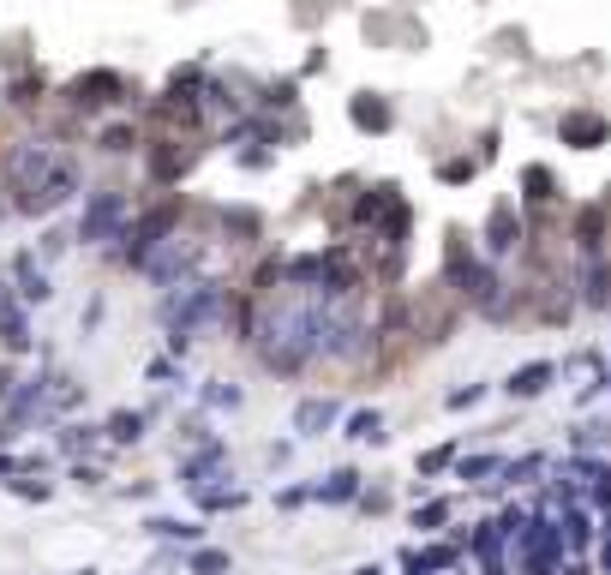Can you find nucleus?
I'll return each mask as SVG.
<instances>
[{"label": "nucleus", "mask_w": 611, "mask_h": 575, "mask_svg": "<svg viewBox=\"0 0 611 575\" xmlns=\"http://www.w3.org/2000/svg\"><path fill=\"white\" fill-rule=\"evenodd\" d=\"M192 408H198V414H240V408H246V384H234V378H204V384L192 390Z\"/></svg>", "instance_id": "27"}, {"label": "nucleus", "mask_w": 611, "mask_h": 575, "mask_svg": "<svg viewBox=\"0 0 611 575\" xmlns=\"http://www.w3.org/2000/svg\"><path fill=\"white\" fill-rule=\"evenodd\" d=\"M354 510H360V516H390V510H396V492H390V486H366V492L354 498Z\"/></svg>", "instance_id": "45"}, {"label": "nucleus", "mask_w": 611, "mask_h": 575, "mask_svg": "<svg viewBox=\"0 0 611 575\" xmlns=\"http://www.w3.org/2000/svg\"><path fill=\"white\" fill-rule=\"evenodd\" d=\"M288 456H294V444H270V450H264L270 468H288Z\"/></svg>", "instance_id": "48"}, {"label": "nucleus", "mask_w": 611, "mask_h": 575, "mask_svg": "<svg viewBox=\"0 0 611 575\" xmlns=\"http://www.w3.org/2000/svg\"><path fill=\"white\" fill-rule=\"evenodd\" d=\"M336 438H348V444H378V450H384V444H390V420H384V408L366 402V408H348V414H342Z\"/></svg>", "instance_id": "25"}, {"label": "nucleus", "mask_w": 611, "mask_h": 575, "mask_svg": "<svg viewBox=\"0 0 611 575\" xmlns=\"http://www.w3.org/2000/svg\"><path fill=\"white\" fill-rule=\"evenodd\" d=\"M102 318H108V288H90V294H84V312H78V336L90 342V336L102 330Z\"/></svg>", "instance_id": "40"}, {"label": "nucleus", "mask_w": 611, "mask_h": 575, "mask_svg": "<svg viewBox=\"0 0 611 575\" xmlns=\"http://www.w3.org/2000/svg\"><path fill=\"white\" fill-rule=\"evenodd\" d=\"M474 174H480V162H474L468 150H462V156H438V180H444V186H468Z\"/></svg>", "instance_id": "41"}, {"label": "nucleus", "mask_w": 611, "mask_h": 575, "mask_svg": "<svg viewBox=\"0 0 611 575\" xmlns=\"http://www.w3.org/2000/svg\"><path fill=\"white\" fill-rule=\"evenodd\" d=\"M570 450L576 456H611V420H582L570 432Z\"/></svg>", "instance_id": "37"}, {"label": "nucleus", "mask_w": 611, "mask_h": 575, "mask_svg": "<svg viewBox=\"0 0 611 575\" xmlns=\"http://www.w3.org/2000/svg\"><path fill=\"white\" fill-rule=\"evenodd\" d=\"M324 66H330V54H324V48H312V54H306V66H300L294 78H312V72H324Z\"/></svg>", "instance_id": "47"}, {"label": "nucleus", "mask_w": 611, "mask_h": 575, "mask_svg": "<svg viewBox=\"0 0 611 575\" xmlns=\"http://www.w3.org/2000/svg\"><path fill=\"white\" fill-rule=\"evenodd\" d=\"M210 258H216V228H210V204H192L186 210V222L144 258V270H138V282L144 288H156V294H168V288H180V282H192V276H204L210 270Z\"/></svg>", "instance_id": "1"}, {"label": "nucleus", "mask_w": 611, "mask_h": 575, "mask_svg": "<svg viewBox=\"0 0 611 575\" xmlns=\"http://www.w3.org/2000/svg\"><path fill=\"white\" fill-rule=\"evenodd\" d=\"M252 108H258V114H300V78H294V72L264 78V84L252 90Z\"/></svg>", "instance_id": "29"}, {"label": "nucleus", "mask_w": 611, "mask_h": 575, "mask_svg": "<svg viewBox=\"0 0 611 575\" xmlns=\"http://www.w3.org/2000/svg\"><path fill=\"white\" fill-rule=\"evenodd\" d=\"M108 444H102V420H60L54 426V456L60 462H90V456H102Z\"/></svg>", "instance_id": "18"}, {"label": "nucleus", "mask_w": 611, "mask_h": 575, "mask_svg": "<svg viewBox=\"0 0 611 575\" xmlns=\"http://www.w3.org/2000/svg\"><path fill=\"white\" fill-rule=\"evenodd\" d=\"M84 396H90V384L84 378H72V372H60L54 366V378H48V432L60 426V420H72L78 408H84Z\"/></svg>", "instance_id": "24"}, {"label": "nucleus", "mask_w": 611, "mask_h": 575, "mask_svg": "<svg viewBox=\"0 0 611 575\" xmlns=\"http://www.w3.org/2000/svg\"><path fill=\"white\" fill-rule=\"evenodd\" d=\"M0 294H6V276H0Z\"/></svg>", "instance_id": "53"}, {"label": "nucleus", "mask_w": 611, "mask_h": 575, "mask_svg": "<svg viewBox=\"0 0 611 575\" xmlns=\"http://www.w3.org/2000/svg\"><path fill=\"white\" fill-rule=\"evenodd\" d=\"M546 468H552V456H546V450H522V456H510V462H504V474H498L486 492H492V498H504V492H534V486L546 480Z\"/></svg>", "instance_id": "21"}, {"label": "nucleus", "mask_w": 611, "mask_h": 575, "mask_svg": "<svg viewBox=\"0 0 611 575\" xmlns=\"http://www.w3.org/2000/svg\"><path fill=\"white\" fill-rule=\"evenodd\" d=\"M570 252L576 258H606L611 252V204L606 198H588V204H576L570 210Z\"/></svg>", "instance_id": "11"}, {"label": "nucleus", "mask_w": 611, "mask_h": 575, "mask_svg": "<svg viewBox=\"0 0 611 575\" xmlns=\"http://www.w3.org/2000/svg\"><path fill=\"white\" fill-rule=\"evenodd\" d=\"M504 462H510V456H504V450H462V456H456V468H450V474H456V480H462V486H474V492H486V486H492V480H498V474H504Z\"/></svg>", "instance_id": "28"}, {"label": "nucleus", "mask_w": 611, "mask_h": 575, "mask_svg": "<svg viewBox=\"0 0 611 575\" xmlns=\"http://www.w3.org/2000/svg\"><path fill=\"white\" fill-rule=\"evenodd\" d=\"M456 456H462V444H456V438L426 444V450L414 456V474H420V480H438V474H450V468H456Z\"/></svg>", "instance_id": "36"}, {"label": "nucleus", "mask_w": 611, "mask_h": 575, "mask_svg": "<svg viewBox=\"0 0 611 575\" xmlns=\"http://www.w3.org/2000/svg\"><path fill=\"white\" fill-rule=\"evenodd\" d=\"M36 372H18L6 408H0V450H18L30 432H48V378H54V354L36 348Z\"/></svg>", "instance_id": "5"}, {"label": "nucleus", "mask_w": 611, "mask_h": 575, "mask_svg": "<svg viewBox=\"0 0 611 575\" xmlns=\"http://www.w3.org/2000/svg\"><path fill=\"white\" fill-rule=\"evenodd\" d=\"M0 276H6V288H12V300H24L30 312L54 300V270H48L30 246H18V252L6 258V270H0Z\"/></svg>", "instance_id": "10"}, {"label": "nucleus", "mask_w": 611, "mask_h": 575, "mask_svg": "<svg viewBox=\"0 0 611 575\" xmlns=\"http://www.w3.org/2000/svg\"><path fill=\"white\" fill-rule=\"evenodd\" d=\"M408 522H414V534H444L450 522H456V498H420L414 510H408Z\"/></svg>", "instance_id": "32"}, {"label": "nucleus", "mask_w": 611, "mask_h": 575, "mask_svg": "<svg viewBox=\"0 0 611 575\" xmlns=\"http://www.w3.org/2000/svg\"><path fill=\"white\" fill-rule=\"evenodd\" d=\"M174 6H198V0H174Z\"/></svg>", "instance_id": "52"}, {"label": "nucleus", "mask_w": 611, "mask_h": 575, "mask_svg": "<svg viewBox=\"0 0 611 575\" xmlns=\"http://www.w3.org/2000/svg\"><path fill=\"white\" fill-rule=\"evenodd\" d=\"M6 492L24 498V504H48V498H54V480H48V474H12Z\"/></svg>", "instance_id": "39"}, {"label": "nucleus", "mask_w": 611, "mask_h": 575, "mask_svg": "<svg viewBox=\"0 0 611 575\" xmlns=\"http://www.w3.org/2000/svg\"><path fill=\"white\" fill-rule=\"evenodd\" d=\"M492 378H468V384H456V390H444V414H474L480 402H492Z\"/></svg>", "instance_id": "35"}, {"label": "nucleus", "mask_w": 611, "mask_h": 575, "mask_svg": "<svg viewBox=\"0 0 611 575\" xmlns=\"http://www.w3.org/2000/svg\"><path fill=\"white\" fill-rule=\"evenodd\" d=\"M66 480H72L78 492H102V486H108V468H102L96 456H90V462H66Z\"/></svg>", "instance_id": "42"}, {"label": "nucleus", "mask_w": 611, "mask_h": 575, "mask_svg": "<svg viewBox=\"0 0 611 575\" xmlns=\"http://www.w3.org/2000/svg\"><path fill=\"white\" fill-rule=\"evenodd\" d=\"M90 150L108 156V162L138 156V150H144V120H138V114H108V120H96V126H90Z\"/></svg>", "instance_id": "14"}, {"label": "nucleus", "mask_w": 611, "mask_h": 575, "mask_svg": "<svg viewBox=\"0 0 611 575\" xmlns=\"http://www.w3.org/2000/svg\"><path fill=\"white\" fill-rule=\"evenodd\" d=\"M12 384H18V360L0 354V408H6V396H12Z\"/></svg>", "instance_id": "46"}, {"label": "nucleus", "mask_w": 611, "mask_h": 575, "mask_svg": "<svg viewBox=\"0 0 611 575\" xmlns=\"http://www.w3.org/2000/svg\"><path fill=\"white\" fill-rule=\"evenodd\" d=\"M312 504V480H288V486H276V510L282 516H294V510H306Z\"/></svg>", "instance_id": "44"}, {"label": "nucleus", "mask_w": 611, "mask_h": 575, "mask_svg": "<svg viewBox=\"0 0 611 575\" xmlns=\"http://www.w3.org/2000/svg\"><path fill=\"white\" fill-rule=\"evenodd\" d=\"M558 144H564V150H576V156L606 150V144H611V120L600 114V108L576 102V108H564V114H558Z\"/></svg>", "instance_id": "12"}, {"label": "nucleus", "mask_w": 611, "mask_h": 575, "mask_svg": "<svg viewBox=\"0 0 611 575\" xmlns=\"http://www.w3.org/2000/svg\"><path fill=\"white\" fill-rule=\"evenodd\" d=\"M0 108L36 126V120H42V114L54 108V78H48L42 66H24V72H6V78H0Z\"/></svg>", "instance_id": "8"}, {"label": "nucleus", "mask_w": 611, "mask_h": 575, "mask_svg": "<svg viewBox=\"0 0 611 575\" xmlns=\"http://www.w3.org/2000/svg\"><path fill=\"white\" fill-rule=\"evenodd\" d=\"M132 204H138V192H126L120 180L84 186V198L72 204V240H78L84 252H108V246L120 240V228L132 222Z\"/></svg>", "instance_id": "3"}, {"label": "nucleus", "mask_w": 611, "mask_h": 575, "mask_svg": "<svg viewBox=\"0 0 611 575\" xmlns=\"http://www.w3.org/2000/svg\"><path fill=\"white\" fill-rule=\"evenodd\" d=\"M360 492H366V474L354 462H342V468H330V474L312 480V504H324V510H354Z\"/></svg>", "instance_id": "19"}, {"label": "nucleus", "mask_w": 611, "mask_h": 575, "mask_svg": "<svg viewBox=\"0 0 611 575\" xmlns=\"http://www.w3.org/2000/svg\"><path fill=\"white\" fill-rule=\"evenodd\" d=\"M144 438H150V414H144V408H108V420H102L108 456H114V450H138Z\"/></svg>", "instance_id": "23"}, {"label": "nucleus", "mask_w": 611, "mask_h": 575, "mask_svg": "<svg viewBox=\"0 0 611 575\" xmlns=\"http://www.w3.org/2000/svg\"><path fill=\"white\" fill-rule=\"evenodd\" d=\"M348 575H390V570H384V564H354Z\"/></svg>", "instance_id": "51"}, {"label": "nucleus", "mask_w": 611, "mask_h": 575, "mask_svg": "<svg viewBox=\"0 0 611 575\" xmlns=\"http://www.w3.org/2000/svg\"><path fill=\"white\" fill-rule=\"evenodd\" d=\"M552 384H558V360H522V366L498 384V390H504L510 402H540Z\"/></svg>", "instance_id": "22"}, {"label": "nucleus", "mask_w": 611, "mask_h": 575, "mask_svg": "<svg viewBox=\"0 0 611 575\" xmlns=\"http://www.w3.org/2000/svg\"><path fill=\"white\" fill-rule=\"evenodd\" d=\"M174 480H180V492H186V498H192V492H204V486H222V480H234L228 438L216 432L210 444H198V450H180V462H174Z\"/></svg>", "instance_id": "9"}, {"label": "nucleus", "mask_w": 611, "mask_h": 575, "mask_svg": "<svg viewBox=\"0 0 611 575\" xmlns=\"http://www.w3.org/2000/svg\"><path fill=\"white\" fill-rule=\"evenodd\" d=\"M12 474H18V450H0V486H6Z\"/></svg>", "instance_id": "49"}, {"label": "nucleus", "mask_w": 611, "mask_h": 575, "mask_svg": "<svg viewBox=\"0 0 611 575\" xmlns=\"http://www.w3.org/2000/svg\"><path fill=\"white\" fill-rule=\"evenodd\" d=\"M78 198H84V156H78V150H60V162L36 180V192L12 204V222H54V216H66Z\"/></svg>", "instance_id": "6"}, {"label": "nucleus", "mask_w": 611, "mask_h": 575, "mask_svg": "<svg viewBox=\"0 0 611 575\" xmlns=\"http://www.w3.org/2000/svg\"><path fill=\"white\" fill-rule=\"evenodd\" d=\"M558 534H564V552H570V558H594V546H600V516L576 498V504L558 510Z\"/></svg>", "instance_id": "20"}, {"label": "nucleus", "mask_w": 611, "mask_h": 575, "mask_svg": "<svg viewBox=\"0 0 611 575\" xmlns=\"http://www.w3.org/2000/svg\"><path fill=\"white\" fill-rule=\"evenodd\" d=\"M144 534L162 540V546H204L210 540L204 516H144Z\"/></svg>", "instance_id": "26"}, {"label": "nucleus", "mask_w": 611, "mask_h": 575, "mask_svg": "<svg viewBox=\"0 0 611 575\" xmlns=\"http://www.w3.org/2000/svg\"><path fill=\"white\" fill-rule=\"evenodd\" d=\"M72 246H78V240H72V222H60V216H54V222H42V228H36V240H30V252H36L48 270H54Z\"/></svg>", "instance_id": "31"}, {"label": "nucleus", "mask_w": 611, "mask_h": 575, "mask_svg": "<svg viewBox=\"0 0 611 575\" xmlns=\"http://www.w3.org/2000/svg\"><path fill=\"white\" fill-rule=\"evenodd\" d=\"M210 438H216V432H210V414L192 408V414L174 420V444H180V450H198V444H210Z\"/></svg>", "instance_id": "38"}, {"label": "nucleus", "mask_w": 611, "mask_h": 575, "mask_svg": "<svg viewBox=\"0 0 611 575\" xmlns=\"http://www.w3.org/2000/svg\"><path fill=\"white\" fill-rule=\"evenodd\" d=\"M348 126H354L360 138H390V132H396V96H384V90H354V96H348Z\"/></svg>", "instance_id": "16"}, {"label": "nucleus", "mask_w": 611, "mask_h": 575, "mask_svg": "<svg viewBox=\"0 0 611 575\" xmlns=\"http://www.w3.org/2000/svg\"><path fill=\"white\" fill-rule=\"evenodd\" d=\"M144 384H150V390H186L192 378H186V360H174V354H150V360H144Z\"/></svg>", "instance_id": "33"}, {"label": "nucleus", "mask_w": 611, "mask_h": 575, "mask_svg": "<svg viewBox=\"0 0 611 575\" xmlns=\"http://www.w3.org/2000/svg\"><path fill=\"white\" fill-rule=\"evenodd\" d=\"M246 504H252V486H234V480L192 492V510H198L204 522H210V516H234V510H246Z\"/></svg>", "instance_id": "30"}, {"label": "nucleus", "mask_w": 611, "mask_h": 575, "mask_svg": "<svg viewBox=\"0 0 611 575\" xmlns=\"http://www.w3.org/2000/svg\"><path fill=\"white\" fill-rule=\"evenodd\" d=\"M342 396H324V390H312V396H300L294 402V414H288V426H294V444H312V438H330L336 426H342Z\"/></svg>", "instance_id": "13"}, {"label": "nucleus", "mask_w": 611, "mask_h": 575, "mask_svg": "<svg viewBox=\"0 0 611 575\" xmlns=\"http://www.w3.org/2000/svg\"><path fill=\"white\" fill-rule=\"evenodd\" d=\"M234 168L264 174V168H276V150H270V144H240V150H234Z\"/></svg>", "instance_id": "43"}, {"label": "nucleus", "mask_w": 611, "mask_h": 575, "mask_svg": "<svg viewBox=\"0 0 611 575\" xmlns=\"http://www.w3.org/2000/svg\"><path fill=\"white\" fill-rule=\"evenodd\" d=\"M0 354H6V360L36 354V312H30L24 300H12V288L0 294Z\"/></svg>", "instance_id": "17"}, {"label": "nucleus", "mask_w": 611, "mask_h": 575, "mask_svg": "<svg viewBox=\"0 0 611 575\" xmlns=\"http://www.w3.org/2000/svg\"><path fill=\"white\" fill-rule=\"evenodd\" d=\"M12 222V198H6V186H0V228Z\"/></svg>", "instance_id": "50"}, {"label": "nucleus", "mask_w": 611, "mask_h": 575, "mask_svg": "<svg viewBox=\"0 0 611 575\" xmlns=\"http://www.w3.org/2000/svg\"><path fill=\"white\" fill-rule=\"evenodd\" d=\"M522 246H528V216H522V204H516V198H492V210H486V222H480V258L510 264Z\"/></svg>", "instance_id": "7"}, {"label": "nucleus", "mask_w": 611, "mask_h": 575, "mask_svg": "<svg viewBox=\"0 0 611 575\" xmlns=\"http://www.w3.org/2000/svg\"><path fill=\"white\" fill-rule=\"evenodd\" d=\"M474 264H480V240L450 222V228H444V252H438V282H444L450 294H462L468 276H474Z\"/></svg>", "instance_id": "15"}, {"label": "nucleus", "mask_w": 611, "mask_h": 575, "mask_svg": "<svg viewBox=\"0 0 611 575\" xmlns=\"http://www.w3.org/2000/svg\"><path fill=\"white\" fill-rule=\"evenodd\" d=\"M204 156H210V138H198V132H144V150H138L144 186L150 192H180Z\"/></svg>", "instance_id": "4"}, {"label": "nucleus", "mask_w": 611, "mask_h": 575, "mask_svg": "<svg viewBox=\"0 0 611 575\" xmlns=\"http://www.w3.org/2000/svg\"><path fill=\"white\" fill-rule=\"evenodd\" d=\"M180 564H186V575H234V552H222V546L204 540V546H186Z\"/></svg>", "instance_id": "34"}, {"label": "nucleus", "mask_w": 611, "mask_h": 575, "mask_svg": "<svg viewBox=\"0 0 611 575\" xmlns=\"http://www.w3.org/2000/svg\"><path fill=\"white\" fill-rule=\"evenodd\" d=\"M186 210H192V198L186 192H144L138 204H132V222L120 228V240L102 252V264L108 270H120V276H138L144 270V258L186 222Z\"/></svg>", "instance_id": "2"}]
</instances>
